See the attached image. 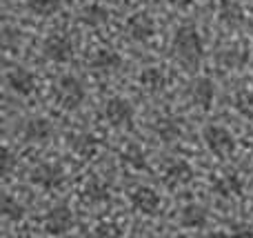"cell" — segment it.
<instances>
[{
	"label": "cell",
	"instance_id": "1",
	"mask_svg": "<svg viewBox=\"0 0 253 238\" xmlns=\"http://www.w3.org/2000/svg\"><path fill=\"white\" fill-rule=\"evenodd\" d=\"M171 49H173V56L182 65L196 67L205 56V40H202L200 31L193 25H182L175 29L173 40H171Z\"/></svg>",
	"mask_w": 253,
	"mask_h": 238
},
{
	"label": "cell",
	"instance_id": "2",
	"mask_svg": "<svg viewBox=\"0 0 253 238\" xmlns=\"http://www.w3.org/2000/svg\"><path fill=\"white\" fill-rule=\"evenodd\" d=\"M51 94H53V100H56V105L60 107V109L74 111V109H78V107L84 102V98H87V87L83 85V80H80L78 76L65 74L56 80Z\"/></svg>",
	"mask_w": 253,
	"mask_h": 238
},
{
	"label": "cell",
	"instance_id": "3",
	"mask_svg": "<svg viewBox=\"0 0 253 238\" xmlns=\"http://www.w3.org/2000/svg\"><path fill=\"white\" fill-rule=\"evenodd\" d=\"M202 141H205L207 149L218 158H227L236 149V136L224 125H207L202 132Z\"/></svg>",
	"mask_w": 253,
	"mask_h": 238
},
{
	"label": "cell",
	"instance_id": "4",
	"mask_svg": "<svg viewBox=\"0 0 253 238\" xmlns=\"http://www.w3.org/2000/svg\"><path fill=\"white\" fill-rule=\"evenodd\" d=\"M102 116L105 120L116 129H129L133 125V118H135V109L126 98L123 96H114L105 102L102 107Z\"/></svg>",
	"mask_w": 253,
	"mask_h": 238
},
{
	"label": "cell",
	"instance_id": "5",
	"mask_svg": "<svg viewBox=\"0 0 253 238\" xmlns=\"http://www.w3.org/2000/svg\"><path fill=\"white\" fill-rule=\"evenodd\" d=\"M4 80H7L9 92L20 98L34 96L36 89H38V78H36V74L31 69H27V67H11V69L7 71V76H4Z\"/></svg>",
	"mask_w": 253,
	"mask_h": 238
},
{
	"label": "cell",
	"instance_id": "6",
	"mask_svg": "<svg viewBox=\"0 0 253 238\" xmlns=\"http://www.w3.org/2000/svg\"><path fill=\"white\" fill-rule=\"evenodd\" d=\"M29 181L44 191L58 190L65 183V169L58 163H38L29 174Z\"/></svg>",
	"mask_w": 253,
	"mask_h": 238
},
{
	"label": "cell",
	"instance_id": "7",
	"mask_svg": "<svg viewBox=\"0 0 253 238\" xmlns=\"http://www.w3.org/2000/svg\"><path fill=\"white\" fill-rule=\"evenodd\" d=\"M42 53L47 60L60 62L62 65V62H69L71 58H74L76 45L67 34H51V36H47V40H44Z\"/></svg>",
	"mask_w": 253,
	"mask_h": 238
},
{
	"label": "cell",
	"instance_id": "8",
	"mask_svg": "<svg viewBox=\"0 0 253 238\" xmlns=\"http://www.w3.org/2000/svg\"><path fill=\"white\" fill-rule=\"evenodd\" d=\"M129 203L142 216H156L162 207V198L153 187L149 185H138L133 191L129 194Z\"/></svg>",
	"mask_w": 253,
	"mask_h": 238
},
{
	"label": "cell",
	"instance_id": "9",
	"mask_svg": "<svg viewBox=\"0 0 253 238\" xmlns=\"http://www.w3.org/2000/svg\"><path fill=\"white\" fill-rule=\"evenodd\" d=\"M74 221H76L74 212L67 205H56V207H51L44 214L42 225L49 236H65L74 227Z\"/></svg>",
	"mask_w": 253,
	"mask_h": 238
},
{
	"label": "cell",
	"instance_id": "10",
	"mask_svg": "<svg viewBox=\"0 0 253 238\" xmlns=\"http://www.w3.org/2000/svg\"><path fill=\"white\" fill-rule=\"evenodd\" d=\"M89 67L98 76H111L123 67V56L111 47H100L89 56Z\"/></svg>",
	"mask_w": 253,
	"mask_h": 238
},
{
	"label": "cell",
	"instance_id": "11",
	"mask_svg": "<svg viewBox=\"0 0 253 238\" xmlns=\"http://www.w3.org/2000/svg\"><path fill=\"white\" fill-rule=\"evenodd\" d=\"M189 100L193 102L200 109H209L215 100V85L211 78L200 76V78H193L189 85Z\"/></svg>",
	"mask_w": 253,
	"mask_h": 238
},
{
	"label": "cell",
	"instance_id": "12",
	"mask_svg": "<svg viewBox=\"0 0 253 238\" xmlns=\"http://www.w3.org/2000/svg\"><path fill=\"white\" fill-rule=\"evenodd\" d=\"M53 136V125L49 118L44 116H34L29 118L25 125H22V138L27 143H36V145H42V143H49Z\"/></svg>",
	"mask_w": 253,
	"mask_h": 238
},
{
	"label": "cell",
	"instance_id": "13",
	"mask_svg": "<svg viewBox=\"0 0 253 238\" xmlns=\"http://www.w3.org/2000/svg\"><path fill=\"white\" fill-rule=\"evenodd\" d=\"M126 34L135 43H147L156 34V22H153V18L149 13H133L126 20Z\"/></svg>",
	"mask_w": 253,
	"mask_h": 238
},
{
	"label": "cell",
	"instance_id": "14",
	"mask_svg": "<svg viewBox=\"0 0 253 238\" xmlns=\"http://www.w3.org/2000/svg\"><path fill=\"white\" fill-rule=\"evenodd\" d=\"M162 178H165V183L169 187H184L193 181V167L182 158L171 160L165 167V172H162Z\"/></svg>",
	"mask_w": 253,
	"mask_h": 238
},
{
	"label": "cell",
	"instance_id": "15",
	"mask_svg": "<svg viewBox=\"0 0 253 238\" xmlns=\"http://www.w3.org/2000/svg\"><path fill=\"white\" fill-rule=\"evenodd\" d=\"M69 147L78 158L91 160V158H96L98 151H100V141L89 132H80V134H76V136L69 138Z\"/></svg>",
	"mask_w": 253,
	"mask_h": 238
},
{
	"label": "cell",
	"instance_id": "16",
	"mask_svg": "<svg viewBox=\"0 0 253 238\" xmlns=\"http://www.w3.org/2000/svg\"><path fill=\"white\" fill-rule=\"evenodd\" d=\"M178 221L184 230H202V227L209 223V212L198 203H189L180 209Z\"/></svg>",
	"mask_w": 253,
	"mask_h": 238
},
{
	"label": "cell",
	"instance_id": "17",
	"mask_svg": "<svg viewBox=\"0 0 253 238\" xmlns=\"http://www.w3.org/2000/svg\"><path fill=\"white\" fill-rule=\"evenodd\" d=\"M138 83L149 94H160L167 87V71L162 67H144L138 74Z\"/></svg>",
	"mask_w": 253,
	"mask_h": 238
},
{
	"label": "cell",
	"instance_id": "18",
	"mask_svg": "<svg viewBox=\"0 0 253 238\" xmlns=\"http://www.w3.org/2000/svg\"><path fill=\"white\" fill-rule=\"evenodd\" d=\"M211 190L220 198H238L242 194V178L238 174H222L211 183Z\"/></svg>",
	"mask_w": 253,
	"mask_h": 238
},
{
	"label": "cell",
	"instance_id": "19",
	"mask_svg": "<svg viewBox=\"0 0 253 238\" xmlns=\"http://www.w3.org/2000/svg\"><path fill=\"white\" fill-rule=\"evenodd\" d=\"M218 18L224 27H236L245 25V9L236 2V0H220L218 2Z\"/></svg>",
	"mask_w": 253,
	"mask_h": 238
},
{
	"label": "cell",
	"instance_id": "20",
	"mask_svg": "<svg viewBox=\"0 0 253 238\" xmlns=\"http://www.w3.org/2000/svg\"><path fill=\"white\" fill-rule=\"evenodd\" d=\"M111 11L105 7L102 2H89L83 7V13H80V20L87 27H93V29H100L109 22Z\"/></svg>",
	"mask_w": 253,
	"mask_h": 238
},
{
	"label": "cell",
	"instance_id": "21",
	"mask_svg": "<svg viewBox=\"0 0 253 238\" xmlns=\"http://www.w3.org/2000/svg\"><path fill=\"white\" fill-rule=\"evenodd\" d=\"M83 198L91 205L107 203V200L111 198V187L107 185L105 181H100V178H91L83 190Z\"/></svg>",
	"mask_w": 253,
	"mask_h": 238
},
{
	"label": "cell",
	"instance_id": "22",
	"mask_svg": "<svg viewBox=\"0 0 253 238\" xmlns=\"http://www.w3.org/2000/svg\"><path fill=\"white\" fill-rule=\"evenodd\" d=\"M153 132H156L165 143H171V141H175V138L182 136V123H180L178 118L162 116V118L156 120V125H153Z\"/></svg>",
	"mask_w": 253,
	"mask_h": 238
},
{
	"label": "cell",
	"instance_id": "23",
	"mask_svg": "<svg viewBox=\"0 0 253 238\" xmlns=\"http://www.w3.org/2000/svg\"><path fill=\"white\" fill-rule=\"evenodd\" d=\"M120 158H123V163L126 165V167L135 169V172H140V169L147 167V154H144V149L140 145H135V143L126 145L125 149L120 151Z\"/></svg>",
	"mask_w": 253,
	"mask_h": 238
},
{
	"label": "cell",
	"instance_id": "24",
	"mask_svg": "<svg viewBox=\"0 0 253 238\" xmlns=\"http://www.w3.org/2000/svg\"><path fill=\"white\" fill-rule=\"evenodd\" d=\"M25 4L31 13H36V16L49 18V16L60 11L62 0H25Z\"/></svg>",
	"mask_w": 253,
	"mask_h": 238
},
{
	"label": "cell",
	"instance_id": "25",
	"mask_svg": "<svg viewBox=\"0 0 253 238\" xmlns=\"http://www.w3.org/2000/svg\"><path fill=\"white\" fill-rule=\"evenodd\" d=\"M245 51H240L238 47H227L218 53V65L222 69H240L245 65Z\"/></svg>",
	"mask_w": 253,
	"mask_h": 238
},
{
	"label": "cell",
	"instance_id": "26",
	"mask_svg": "<svg viewBox=\"0 0 253 238\" xmlns=\"http://www.w3.org/2000/svg\"><path fill=\"white\" fill-rule=\"evenodd\" d=\"M2 214L7 221L18 223L25 218V205H22L18 198H13V196H4L2 198Z\"/></svg>",
	"mask_w": 253,
	"mask_h": 238
},
{
	"label": "cell",
	"instance_id": "27",
	"mask_svg": "<svg viewBox=\"0 0 253 238\" xmlns=\"http://www.w3.org/2000/svg\"><path fill=\"white\" fill-rule=\"evenodd\" d=\"M93 238H125V230L114 221H102L93 230Z\"/></svg>",
	"mask_w": 253,
	"mask_h": 238
},
{
	"label": "cell",
	"instance_id": "28",
	"mask_svg": "<svg viewBox=\"0 0 253 238\" xmlns=\"http://www.w3.org/2000/svg\"><path fill=\"white\" fill-rule=\"evenodd\" d=\"M236 109L245 118H253V92H238L236 94Z\"/></svg>",
	"mask_w": 253,
	"mask_h": 238
},
{
	"label": "cell",
	"instance_id": "29",
	"mask_svg": "<svg viewBox=\"0 0 253 238\" xmlns=\"http://www.w3.org/2000/svg\"><path fill=\"white\" fill-rule=\"evenodd\" d=\"M13 172V154L9 147H4L2 149V174L4 176H9V174Z\"/></svg>",
	"mask_w": 253,
	"mask_h": 238
},
{
	"label": "cell",
	"instance_id": "30",
	"mask_svg": "<svg viewBox=\"0 0 253 238\" xmlns=\"http://www.w3.org/2000/svg\"><path fill=\"white\" fill-rule=\"evenodd\" d=\"M229 236L231 238H253V232L249 230V227H245V225H238Z\"/></svg>",
	"mask_w": 253,
	"mask_h": 238
},
{
	"label": "cell",
	"instance_id": "31",
	"mask_svg": "<svg viewBox=\"0 0 253 238\" xmlns=\"http://www.w3.org/2000/svg\"><path fill=\"white\" fill-rule=\"evenodd\" d=\"M173 7H178V9H187V7H191L193 4V0H169Z\"/></svg>",
	"mask_w": 253,
	"mask_h": 238
},
{
	"label": "cell",
	"instance_id": "32",
	"mask_svg": "<svg viewBox=\"0 0 253 238\" xmlns=\"http://www.w3.org/2000/svg\"><path fill=\"white\" fill-rule=\"evenodd\" d=\"M207 238H231L229 234H224V232H213V234H209Z\"/></svg>",
	"mask_w": 253,
	"mask_h": 238
},
{
	"label": "cell",
	"instance_id": "33",
	"mask_svg": "<svg viewBox=\"0 0 253 238\" xmlns=\"http://www.w3.org/2000/svg\"><path fill=\"white\" fill-rule=\"evenodd\" d=\"M144 2H149V4H158L160 0H144Z\"/></svg>",
	"mask_w": 253,
	"mask_h": 238
}]
</instances>
